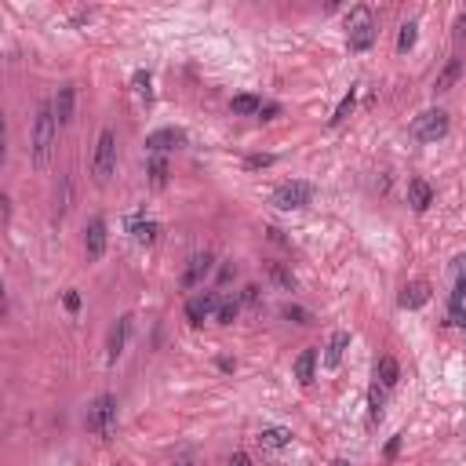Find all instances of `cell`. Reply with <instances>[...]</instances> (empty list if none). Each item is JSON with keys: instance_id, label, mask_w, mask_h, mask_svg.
Returning <instances> with one entry per match:
<instances>
[{"instance_id": "6da1fadb", "label": "cell", "mask_w": 466, "mask_h": 466, "mask_svg": "<svg viewBox=\"0 0 466 466\" xmlns=\"http://www.w3.org/2000/svg\"><path fill=\"white\" fill-rule=\"evenodd\" d=\"M55 139H58V117H55L51 99H44V102L37 106V117H33V139H29V157H33L37 168H48V164H51Z\"/></svg>"}, {"instance_id": "7a4b0ae2", "label": "cell", "mask_w": 466, "mask_h": 466, "mask_svg": "<svg viewBox=\"0 0 466 466\" xmlns=\"http://www.w3.org/2000/svg\"><path fill=\"white\" fill-rule=\"evenodd\" d=\"M88 430L99 433V438H110V433L117 430V397L113 393H99L95 401L88 405Z\"/></svg>"}, {"instance_id": "3957f363", "label": "cell", "mask_w": 466, "mask_h": 466, "mask_svg": "<svg viewBox=\"0 0 466 466\" xmlns=\"http://www.w3.org/2000/svg\"><path fill=\"white\" fill-rule=\"evenodd\" d=\"M117 171V132H102L95 142V157H91V175H95L99 186H106Z\"/></svg>"}, {"instance_id": "277c9868", "label": "cell", "mask_w": 466, "mask_h": 466, "mask_svg": "<svg viewBox=\"0 0 466 466\" xmlns=\"http://www.w3.org/2000/svg\"><path fill=\"white\" fill-rule=\"evenodd\" d=\"M412 135H415L419 142H438V139H445V135H448V113H445V110H426V113H419V117L412 120Z\"/></svg>"}, {"instance_id": "5b68a950", "label": "cell", "mask_w": 466, "mask_h": 466, "mask_svg": "<svg viewBox=\"0 0 466 466\" xmlns=\"http://www.w3.org/2000/svg\"><path fill=\"white\" fill-rule=\"evenodd\" d=\"M350 51H368L371 41H376V22H371V11L368 8H354L350 15Z\"/></svg>"}, {"instance_id": "8992f818", "label": "cell", "mask_w": 466, "mask_h": 466, "mask_svg": "<svg viewBox=\"0 0 466 466\" xmlns=\"http://www.w3.org/2000/svg\"><path fill=\"white\" fill-rule=\"evenodd\" d=\"M309 201H314V186H309V182H285L281 190L273 194V204H277V208H285V211H292V208H306Z\"/></svg>"}, {"instance_id": "52a82bcc", "label": "cell", "mask_w": 466, "mask_h": 466, "mask_svg": "<svg viewBox=\"0 0 466 466\" xmlns=\"http://www.w3.org/2000/svg\"><path fill=\"white\" fill-rule=\"evenodd\" d=\"M128 335H132V317L124 314V317H117V324L110 328V339H106V357H110V364H117V357L124 354V346H128Z\"/></svg>"}, {"instance_id": "ba28073f", "label": "cell", "mask_w": 466, "mask_h": 466, "mask_svg": "<svg viewBox=\"0 0 466 466\" xmlns=\"http://www.w3.org/2000/svg\"><path fill=\"white\" fill-rule=\"evenodd\" d=\"M84 252H88V259H102L106 255V219H99V215L84 230Z\"/></svg>"}, {"instance_id": "9c48e42d", "label": "cell", "mask_w": 466, "mask_h": 466, "mask_svg": "<svg viewBox=\"0 0 466 466\" xmlns=\"http://www.w3.org/2000/svg\"><path fill=\"white\" fill-rule=\"evenodd\" d=\"M219 295L215 292H204V295H197V299H190V306H186V317H190V324H204V317L208 314H215L219 309Z\"/></svg>"}, {"instance_id": "30bf717a", "label": "cell", "mask_w": 466, "mask_h": 466, "mask_svg": "<svg viewBox=\"0 0 466 466\" xmlns=\"http://www.w3.org/2000/svg\"><path fill=\"white\" fill-rule=\"evenodd\" d=\"M182 132L179 128H161V132H153L149 139H146V149L153 153V157H161V153H168V149H175V146H182Z\"/></svg>"}, {"instance_id": "8fae6325", "label": "cell", "mask_w": 466, "mask_h": 466, "mask_svg": "<svg viewBox=\"0 0 466 466\" xmlns=\"http://www.w3.org/2000/svg\"><path fill=\"white\" fill-rule=\"evenodd\" d=\"M51 106H55V117H58V128H62V124H70L73 120V106H77V88L73 84H62L58 95L51 99Z\"/></svg>"}, {"instance_id": "7c38bea8", "label": "cell", "mask_w": 466, "mask_h": 466, "mask_svg": "<svg viewBox=\"0 0 466 466\" xmlns=\"http://www.w3.org/2000/svg\"><path fill=\"white\" fill-rule=\"evenodd\" d=\"M211 255L204 252V255H194L190 259V266H186V273H182V288H197V285H204V277L211 273Z\"/></svg>"}, {"instance_id": "4fadbf2b", "label": "cell", "mask_w": 466, "mask_h": 466, "mask_svg": "<svg viewBox=\"0 0 466 466\" xmlns=\"http://www.w3.org/2000/svg\"><path fill=\"white\" fill-rule=\"evenodd\" d=\"M462 77V58L459 55H452L448 62H445V70L438 73V80H433V91H438V95H445V91H452L455 88V80Z\"/></svg>"}, {"instance_id": "5bb4252c", "label": "cell", "mask_w": 466, "mask_h": 466, "mask_svg": "<svg viewBox=\"0 0 466 466\" xmlns=\"http://www.w3.org/2000/svg\"><path fill=\"white\" fill-rule=\"evenodd\" d=\"M346 346H350V335H346V332H332L328 346H324V364H328V368H339V364H343Z\"/></svg>"}, {"instance_id": "9a60e30c", "label": "cell", "mask_w": 466, "mask_h": 466, "mask_svg": "<svg viewBox=\"0 0 466 466\" xmlns=\"http://www.w3.org/2000/svg\"><path fill=\"white\" fill-rule=\"evenodd\" d=\"M128 230H132V237H135L139 244H153V240H157V233H161V226L153 223V219H142V215H132Z\"/></svg>"}, {"instance_id": "2e32d148", "label": "cell", "mask_w": 466, "mask_h": 466, "mask_svg": "<svg viewBox=\"0 0 466 466\" xmlns=\"http://www.w3.org/2000/svg\"><path fill=\"white\" fill-rule=\"evenodd\" d=\"M376 383H379L383 390H393V386L401 383V364H397L393 357H379V364H376Z\"/></svg>"}, {"instance_id": "e0dca14e", "label": "cell", "mask_w": 466, "mask_h": 466, "mask_svg": "<svg viewBox=\"0 0 466 466\" xmlns=\"http://www.w3.org/2000/svg\"><path fill=\"white\" fill-rule=\"evenodd\" d=\"M408 204H412L415 211H426V208L433 204V190H430L426 179H412V182H408Z\"/></svg>"}, {"instance_id": "ac0fdd59", "label": "cell", "mask_w": 466, "mask_h": 466, "mask_svg": "<svg viewBox=\"0 0 466 466\" xmlns=\"http://www.w3.org/2000/svg\"><path fill=\"white\" fill-rule=\"evenodd\" d=\"M314 371H317V350H302L295 357V379L302 386H309V383H314Z\"/></svg>"}, {"instance_id": "d6986e66", "label": "cell", "mask_w": 466, "mask_h": 466, "mask_svg": "<svg viewBox=\"0 0 466 466\" xmlns=\"http://www.w3.org/2000/svg\"><path fill=\"white\" fill-rule=\"evenodd\" d=\"M259 445L263 448H288L292 445V430H285V426H266L263 433H259Z\"/></svg>"}, {"instance_id": "ffe728a7", "label": "cell", "mask_w": 466, "mask_h": 466, "mask_svg": "<svg viewBox=\"0 0 466 466\" xmlns=\"http://www.w3.org/2000/svg\"><path fill=\"white\" fill-rule=\"evenodd\" d=\"M426 299H430V288L423 281H415V285H408L405 292H401V306L405 309H419V306H426Z\"/></svg>"}, {"instance_id": "44dd1931", "label": "cell", "mask_w": 466, "mask_h": 466, "mask_svg": "<svg viewBox=\"0 0 466 466\" xmlns=\"http://www.w3.org/2000/svg\"><path fill=\"white\" fill-rule=\"evenodd\" d=\"M266 273H270V281H273L277 288L295 292V277H292V270H288L285 263H266Z\"/></svg>"}, {"instance_id": "7402d4cb", "label": "cell", "mask_w": 466, "mask_h": 466, "mask_svg": "<svg viewBox=\"0 0 466 466\" xmlns=\"http://www.w3.org/2000/svg\"><path fill=\"white\" fill-rule=\"evenodd\" d=\"M383 405H386L383 386H379V383H371V390H368V419H371V423H379V419H383Z\"/></svg>"}, {"instance_id": "603a6c76", "label": "cell", "mask_w": 466, "mask_h": 466, "mask_svg": "<svg viewBox=\"0 0 466 466\" xmlns=\"http://www.w3.org/2000/svg\"><path fill=\"white\" fill-rule=\"evenodd\" d=\"M230 110L240 113V117H252V113H263V102H259L255 95H237V99L230 102Z\"/></svg>"}, {"instance_id": "cb8c5ba5", "label": "cell", "mask_w": 466, "mask_h": 466, "mask_svg": "<svg viewBox=\"0 0 466 466\" xmlns=\"http://www.w3.org/2000/svg\"><path fill=\"white\" fill-rule=\"evenodd\" d=\"M237 314H240V302L237 299H223L219 309H215V321H219V324H233Z\"/></svg>"}, {"instance_id": "d4e9b609", "label": "cell", "mask_w": 466, "mask_h": 466, "mask_svg": "<svg viewBox=\"0 0 466 466\" xmlns=\"http://www.w3.org/2000/svg\"><path fill=\"white\" fill-rule=\"evenodd\" d=\"M354 106H357V88H350V95L335 106V113H332V124H335V128H339V124H343L350 113H354Z\"/></svg>"}, {"instance_id": "484cf974", "label": "cell", "mask_w": 466, "mask_h": 466, "mask_svg": "<svg viewBox=\"0 0 466 466\" xmlns=\"http://www.w3.org/2000/svg\"><path fill=\"white\" fill-rule=\"evenodd\" d=\"M415 37H419V22L412 18V22L401 26V33H397V51H408V48L415 44Z\"/></svg>"}, {"instance_id": "4316f807", "label": "cell", "mask_w": 466, "mask_h": 466, "mask_svg": "<svg viewBox=\"0 0 466 466\" xmlns=\"http://www.w3.org/2000/svg\"><path fill=\"white\" fill-rule=\"evenodd\" d=\"M149 182L153 186H164L168 182V161L164 157H149Z\"/></svg>"}, {"instance_id": "83f0119b", "label": "cell", "mask_w": 466, "mask_h": 466, "mask_svg": "<svg viewBox=\"0 0 466 466\" xmlns=\"http://www.w3.org/2000/svg\"><path fill=\"white\" fill-rule=\"evenodd\" d=\"M132 84H135V95H139V99H146V102L153 99V88H149V73H146V70H139V73L132 77Z\"/></svg>"}, {"instance_id": "f1b7e54d", "label": "cell", "mask_w": 466, "mask_h": 466, "mask_svg": "<svg viewBox=\"0 0 466 466\" xmlns=\"http://www.w3.org/2000/svg\"><path fill=\"white\" fill-rule=\"evenodd\" d=\"M285 317L288 321H295V324H309V321H314V317H309V309H302V306H285Z\"/></svg>"}, {"instance_id": "f546056e", "label": "cell", "mask_w": 466, "mask_h": 466, "mask_svg": "<svg viewBox=\"0 0 466 466\" xmlns=\"http://www.w3.org/2000/svg\"><path fill=\"white\" fill-rule=\"evenodd\" d=\"M226 466H252V455H248V452H233Z\"/></svg>"}, {"instance_id": "4dcf8cb0", "label": "cell", "mask_w": 466, "mask_h": 466, "mask_svg": "<svg viewBox=\"0 0 466 466\" xmlns=\"http://www.w3.org/2000/svg\"><path fill=\"white\" fill-rule=\"evenodd\" d=\"M240 299H244V302H248V306H255V302H259V288H255V285H248V288H244V295H240Z\"/></svg>"}, {"instance_id": "1f68e13d", "label": "cell", "mask_w": 466, "mask_h": 466, "mask_svg": "<svg viewBox=\"0 0 466 466\" xmlns=\"http://www.w3.org/2000/svg\"><path fill=\"white\" fill-rule=\"evenodd\" d=\"M273 164V157H266V153H263V157H248V168H270Z\"/></svg>"}, {"instance_id": "d6a6232c", "label": "cell", "mask_w": 466, "mask_h": 466, "mask_svg": "<svg viewBox=\"0 0 466 466\" xmlns=\"http://www.w3.org/2000/svg\"><path fill=\"white\" fill-rule=\"evenodd\" d=\"M66 306H70V309H80V295H77V292H66Z\"/></svg>"}, {"instance_id": "836d02e7", "label": "cell", "mask_w": 466, "mask_h": 466, "mask_svg": "<svg viewBox=\"0 0 466 466\" xmlns=\"http://www.w3.org/2000/svg\"><path fill=\"white\" fill-rule=\"evenodd\" d=\"M171 466H194V455H190V452H182V455H179Z\"/></svg>"}, {"instance_id": "e575fe53", "label": "cell", "mask_w": 466, "mask_h": 466, "mask_svg": "<svg viewBox=\"0 0 466 466\" xmlns=\"http://www.w3.org/2000/svg\"><path fill=\"white\" fill-rule=\"evenodd\" d=\"M455 33H459V37H466V11H462V15H459V22H455Z\"/></svg>"}, {"instance_id": "d590c367", "label": "cell", "mask_w": 466, "mask_h": 466, "mask_svg": "<svg viewBox=\"0 0 466 466\" xmlns=\"http://www.w3.org/2000/svg\"><path fill=\"white\" fill-rule=\"evenodd\" d=\"M397 448H401V438H393V441L386 445V455H397Z\"/></svg>"}]
</instances>
